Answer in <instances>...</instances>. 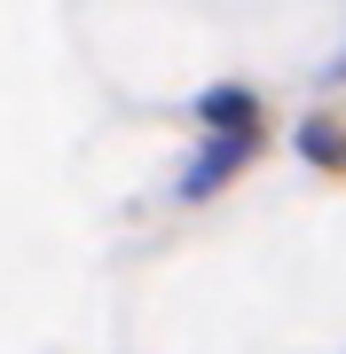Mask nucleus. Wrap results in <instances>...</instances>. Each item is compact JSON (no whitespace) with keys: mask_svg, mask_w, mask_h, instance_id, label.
<instances>
[{"mask_svg":"<svg viewBox=\"0 0 346 354\" xmlns=\"http://www.w3.org/2000/svg\"><path fill=\"white\" fill-rule=\"evenodd\" d=\"M244 150H252V142H229V150H205V158H197V165H189V181H181V189H189V197H205V189H213V181H220V174H229V165H244Z\"/></svg>","mask_w":346,"mask_h":354,"instance_id":"f257e3e1","label":"nucleus"},{"mask_svg":"<svg viewBox=\"0 0 346 354\" xmlns=\"http://www.w3.org/2000/svg\"><path fill=\"white\" fill-rule=\"evenodd\" d=\"M197 111H205V118H213V127H244V118H252V95H236V87H229V95H220V87H213L205 102H197Z\"/></svg>","mask_w":346,"mask_h":354,"instance_id":"f03ea898","label":"nucleus"},{"mask_svg":"<svg viewBox=\"0 0 346 354\" xmlns=\"http://www.w3.org/2000/svg\"><path fill=\"white\" fill-rule=\"evenodd\" d=\"M307 150H315V158H331V165H346V142H338V134H323V127H307Z\"/></svg>","mask_w":346,"mask_h":354,"instance_id":"7ed1b4c3","label":"nucleus"}]
</instances>
